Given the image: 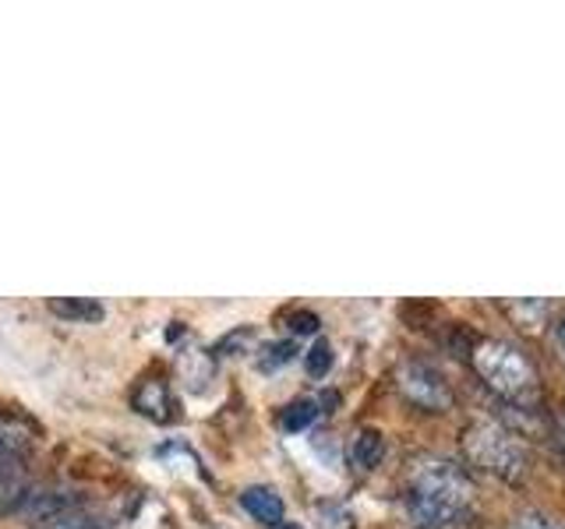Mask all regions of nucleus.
Masks as SVG:
<instances>
[{
  "mask_svg": "<svg viewBox=\"0 0 565 529\" xmlns=\"http://www.w3.org/2000/svg\"><path fill=\"white\" fill-rule=\"evenodd\" d=\"M46 529H82V526H71V522H53V526H46Z\"/></svg>",
  "mask_w": 565,
  "mask_h": 529,
  "instance_id": "412c9836",
  "label": "nucleus"
},
{
  "mask_svg": "<svg viewBox=\"0 0 565 529\" xmlns=\"http://www.w3.org/2000/svg\"><path fill=\"white\" fill-rule=\"evenodd\" d=\"M347 455H350V466H353V469H361V473L379 469L382 455H385V438H382V431H375V428H361L358 434L350 438Z\"/></svg>",
  "mask_w": 565,
  "mask_h": 529,
  "instance_id": "0eeeda50",
  "label": "nucleus"
},
{
  "mask_svg": "<svg viewBox=\"0 0 565 529\" xmlns=\"http://www.w3.org/2000/svg\"><path fill=\"white\" fill-rule=\"evenodd\" d=\"M50 314L64 317V322H78V325H93L106 317V307L99 300H88V296H53L46 300Z\"/></svg>",
  "mask_w": 565,
  "mask_h": 529,
  "instance_id": "6e6552de",
  "label": "nucleus"
},
{
  "mask_svg": "<svg viewBox=\"0 0 565 529\" xmlns=\"http://www.w3.org/2000/svg\"><path fill=\"white\" fill-rule=\"evenodd\" d=\"M32 438L18 420H0V463H22Z\"/></svg>",
  "mask_w": 565,
  "mask_h": 529,
  "instance_id": "1a4fd4ad",
  "label": "nucleus"
},
{
  "mask_svg": "<svg viewBox=\"0 0 565 529\" xmlns=\"http://www.w3.org/2000/svg\"><path fill=\"white\" fill-rule=\"evenodd\" d=\"M332 346L326 343V339H318L308 353H305V370L311 378H326L329 370H332Z\"/></svg>",
  "mask_w": 565,
  "mask_h": 529,
  "instance_id": "2eb2a0df",
  "label": "nucleus"
},
{
  "mask_svg": "<svg viewBox=\"0 0 565 529\" xmlns=\"http://www.w3.org/2000/svg\"><path fill=\"white\" fill-rule=\"evenodd\" d=\"M473 501L470 473L446 455H420L411 466V484H406V519L417 529H452L467 519Z\"/></svg>",
  "mask_w": 565,
  "mask_h": 529,
  "instance_id": "f257e3e1",
  "label": "nucleus"
},
{
  "mask_svg": "<svg viewBox=\"0 0 565 529\" xmlns=\"http://www.w3.org/2000/svg\"><path fill=\"white\" fill-rule=\"evenodd\" d=\"M287 325H290L294 335H315L322 322H318V314H311V311H294V314L287 317Z\"/></svg>",
  "mask_w": 565,
  "mask_h": 529,
  "instance_id": "a211bd4d",
  "label": "nucleus"
},
{
  "mask_svg": "<svg viewBox=\"0 0 565 529\" xmlns=\"http://www.w3.org/2000/svg\"><path fill=\"white\" fill-rule=\"evenodd\" d=\"M558 346H562V357H565V317L558 322Z\"/></svg>",
  "mask_w": 565,
  "mask_h": 529,
  "instance_id": "6ab92c4d",
  "label": "nucleus"
},
{
  "mask_svg": "<svg viewBox=\"0 0 565 529\" xmlns=\"http://www.w3.org/2000/svg\"><path fill=\"white\" fill-rule=\"evenodd\" d=\"M241 508L252 516L255 522L262 526H276L282 522V498H279V490L276 487H265V484H252V487H244L241 490Z\"/></svg>",
  "mask_w": 565,
  "mask_h": 529,
  "instance_id": "423d86ee",
  "label": "nucleus"
},
{
  "mask_svg": "<svg viewBox=\"0 0 565 529\" xmlns=\"http://www.w3.org/2000/svg\"><path fill=\"white\" fill-rule=\"evenodd\" d=\"M467 357L470 367L477 370V378L505 406H512V410H534L537 406L541 375L520 346H512L509 339H477L467 349Z\"/></svg>",
  "mask_w": 565,
  "mask_h": 529,
  "instance_id": "f03ea898",
  "label": "nucleus"
},
{
  "mask_svg": "<svg viewBox=\"0 0 565 529\" xmlns=\"http://www.w3.org/2000/svg\"><path fill=\"white\" fill-rule=\"evenodd\" d=\"M459 445H463V455L473 469L499 476L505 484H520L530 469V455H526V445L520 441V434L502 428V423H494V420L470 423Z\"/></svg>",
  "mask_w": 565,
  "mask_h": 529,
  "instance_id": "7ed1b4c3",
  "label": "nucleus"
},
{
  "mask_svg": "<svg viewBox=\"0 0 565 529\" xmlns=\"http://www.w3.org/2000/svg\"><path fill=\"white\" fill-rule=\"evenodd\" d=\"M294 357H297V343L294 339H279V343H269V346H262L255 353V367L262 370V375H276V370L287 367Z\"/></svg>",
  "mask_w": 565,
  "mask_h": 529,
  "instance_id": "f8f14e48",
  "label": "nucleus"
},
{
  "mask_svg": "<svg viewBox=\"0 0 565 529\" xmlns=\"http://www.w3.org/2000/svg\"><path fill=\"white\" fill-rule=\"evenodd\" d=\"M505 529H565V526L555 516H547V511H520Z\"/></svg>",
  "mask_w": 565,
  "mask_h": 529,
  "instance_id": "f3484780",
  "label": "nucleus"
},
{
  "mask_svg": "<svg viewBox=\"0 0 565 529\" xmlns=\"http://www.w3.org/2000/svg\"><path fill=\"white\" fill-rule=\"evenodd\" d=\"M562 431H565V428H562Z\"/></svg>",
  "mask_w": 565,
  "mask_h": 529,
  "instance_id": "4be33fe9",
  "label": "nucleus"
},
{
  "mask_svg": "<svg viewBox=\"0 0 565 529\" xmlns=\"http://www.w3.org/2000/svg\"><path fill=\"white\" fill-rule=\"evenodd\" d=\"M269 529H300L297 522H287V519H282V522H276V526H269Z\"/></svg>",
  "mask_w": 565,
  "mask_h": 529,
  "instance_id": "aec40b11",
  "label": "nucleus"
},
{
  "mask_svg": "<svg viewBox=\"0 0 565 529\" xmlns=\"http://www.w3.org/2000/svg\"><path fill=\"white\" fill-rule=\"evenodd\" d=\"M25 494V473L22 463H0V508L18 505Z\"/></svg>",
  "mask_w": 565,
  "mask_h": 529,
  "instance_id": "4468645a",
  "label": "nucleus"
},
{
  "mask_svg": "<svg viewBox=\"0 0 565 529\" xmlns=\"http://www.w3.org/2000/svg\"><path fill=\"white\" fill-rule=\"evenodd\" d=\"M315 516L322 522V529H353V516L340 501H318Z\"/></svg>",
  "mask_w": 565,
  "mask_h": 529,
  "instance_id": "dca6fc26",
  "label": "nucleus"
},
{
  "mask_svg": "<svg viewBox=\"0 0 565 529\" xmlns=\"http://www.w3.org/2000/svg\"><path fill=\"white\" fill-rule=\"evenodd\" d=\"M396 388L406 402L420 406L428 413H441L452 406V388L428 360H403L396 367Z\"/></svg>",
  "mask_w": 565,
  "mask_h": 529,
  "instance_id": "20e7f679",
  "label": "nucleus"
},
{
  "mask_svg": "<svg viewBox=\"0 0 565 529\" xmlns=\"http://www.w3.org/2000/svg\"><path fill=\"white\" fill-rule=\"evenodd\" d=\"M131 406L146 420H156V423L173 420V396L163 378H141L131 392Z\"/></svg>",
  "mask_w": 565,
  "mask_h": 529,
  "instance_id": "39448f33",
  "label": "nucleus"
},
{
  "mask_svg": "<svg viewBox=\"0 0 565 529\" xmlns=\"http://www.w3.org/2000/svg\"><path fill=\"white\" fill-rule=\"evenodd\" d=\"M181 370L191 381V392H202L205 381L212 378V353H202V349H188L181 353ZM184 381V385H188Z\"/></svg>",
  "mask_w": 565,
  "mask_h": 529,
  "instance_id": "ddd939ff",
  "label": "nucleus"
},
{
  "mask_svg": "<svg viewBox=\"0 0 565 529\" xmlns=\"http://www.w3.org/2000/svg\"><path fill=\"white\" fill-rule=\"evenodd\" d=\"M318 417H322V406H318V399L300 396V399H294V402L287 406V410H282L279 423H282V431L300 434V431H308Z\"/></svg>",
  "mask_w": 565,
  "mask_h": 529,
  "instance_id": "9d476101",
  "label": "nucleus"
},
{
  "mask_svg": "<svg viewBox=\"0 0 565 529\" xmlns=\"http://www.w3.org/2000/svg\"><path fill=\"white\" fill-rule=\"evenodd\" d=\"M258 346V328L255 325H237L234 332H226L223 339L212 346V360L220 357H241V353H252Z\"/></svg>",
  "mask_w": 565,
  "mask_h": 529,
  "instance_id": "9b49d317",
  "label": "nucleus"
}]
</instances>
